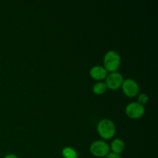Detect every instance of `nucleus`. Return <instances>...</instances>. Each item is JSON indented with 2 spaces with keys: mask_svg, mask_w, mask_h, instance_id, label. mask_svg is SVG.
<instances>
[{
  "mask_svg": "<svg viewBox=\"0 0 158 158\" xmlns=\"http://www.w3.org/2000/svg\"><path fill=\"white\" fill-rule=\"evenodd\" d=\"M120 56L117 52L114 50H110L105 54L103 58L105 69L110 72H116L120 65Z\"/></svg>",
  "mask_w": 158,
  "mask_h": 158,
  "instance_id": "f257e3e1",
  "label": "nucleus"
},
{
  "mask_svg": "<svg viewBox=\"0 0 158 158\" xmlns=\"http://www.w3.org/2000/svg\"><path fill=\"white\" fill-rule=\"evenodd\" d=\"M97 130L102 137L110 139L115 134L116 127L112 120L109 119H103L97 124Z\"/></svg>",
  "mask_w": 158,
  "mask_h": 158,
  "instance_id": "f03ea898",
  "label": "nucleus"
},
{
  "mask_svg": "<svg viewBox=\"0 0 158 158\" xmlns=\"http://www.w3.org/2000/svg\"><path fill=\"white\" fill-rule=\"evenodd\" d=\"M90 151L94 156L102 157L109 154L110 146L103 140H95L90 145Z\"/></svg>",
  "mask_w": 158,
  "mask_h": 158,
  "instance_id": "7ed1b4c3",
  "label": "nucleus"
},
{
  "mask_svg": "<svg viewBox=\"0 0 158 158\" xmlns=\"http://www.w3.org/2000/svg\"><path fill=\"white\" fill-rule=\"evenodd\" d=\"M126 114L131 118H140L144 114V106L138 102H132L126 106Z\"/></svg>",
  "mask_w": 158,
  "mask_h": 158,
  "instance_id": "20e7f679",
  "label": "nucleus"
},
{
  "mask_svg": "<svg viewBox=\"0 0 158 158\" xmlns=\"http://www.w3.org/2000/svg\"><path fill=\"white\" fill-rule=\"evenodd\" d=\"M122 89L123 93L128 97H135L139 92V85L133 79H127L122 83Z\"/></svg>",
  "mask_w": 158,
  "mask_h": 158,
  "instance_id": "39448f33",
  "label": "nucleus"
},
{
  "mask_svg": "<svg viewBox=\"0 0 158 158\" xmlns=\"http://www.w3.org/2000/svg\"><path fill=\"white\" fill-rule=\"evenodd\" d=\"M123 78L120 73L113 72L106 77V86L111 89H117L122 85Z\"/></svg>",
  "mask_w": 158,
  "mask_h": 158,
  "instance_id": "423d86ee",
  "label": "nucleus"
},
{
  "mask_svg": "<svg viewBox=\"0 0 158 158\" xmlns=\"http://www.w3.org/2000/svg\"><path fill=\"white\" fill-rule=\"evenodd\" d=\"M91 77L95 80H103L107 76V71L104 67L101 66H95L91 68L89 71Z\"/></svg>",
  "mask_w": 158,
  "mask_h": 158,
  "instance_id": "0eeeda50",
  "label": "nucleus"
},
{
  "mask_svg": "<svg viewBox=\"0 0 158 158\" xmlns=\"http://www.w3.org/2000/svg\"><path fill=\"white\" fill-rule=\"evenodd\" d=\"M110 148L111 149H112L113 153L119 154L124 151L125 143L123 141V140L117 138V139H115V140L111 143Z\"/></svg>",
  "mask_w": 158,
  "mask_h": 158,
  "instance_id": "6e6552de",
  "label": "nucleus"
},
{
  "mask_svg": "<svg viewBox=\"0 0 158 158\" xmlns=\"http://www.w3.org/2000/svg\"><path fill=\"white\" fill-rule=\"evenodd\" d=\"M62 154H63L64 158H77L78 157V154L73 148L70 147H66L64 148L62 151Z\"/></svg>",
  "mask_w": 158,
  "mask_h": 158,
  "instance_id": "1a4fd4ad",
  "label": "nucleus"
},
{
  "mask_svg": "<svg viewBox=\"0 0 158 158\" xmlns=\"http://www.w3.org/2000/svg\"><path fill=\"white\" fill-rule=\"evenodd\" d=\"M106 86L105 83L103 82H97L94 84V87H93V90L96 94H102L106 91Z\"/></svg>",
  "mask_w": 158,
  "mask_h": 158,
  "instance_id": "9d476101",
  "label": "nucleus"
},
{
  "mask_svg": "<svg viewBox=\"0 0 158 158\" xmlns=\"http://www.w3.org/2000/svg\"><path fill=\"white\" fill-rule=\"evenodd\" d=\"M148 100H149L148 96L146 95L145 94H140V96L138 97V103H140L141 105H143V106L148 103Z\"/></svg>",
  "mask_w": 158,
  "mask_h": 158,
  "instance_id": "9b49d317",
  "label": "nucleus"
},
{
  "mask_svg": "<svg viewBox=\"0 0 158 158\" xmlns=\"http://www.w3.org/2000/svg\"><path fill=\"white\" fill-rule=\"evenodd\" d=\"M106 158H122L119 154H114V153H110L106 156Z\"/></svg>",
  "mask_w": 158,
  "mask_h": 158,
  "instance_id": "f8f14e48",
  "label": "nucleus"
},
{
  "mask_svg": "<svg viewBox=\"0 0 158 158\" xmlns=\"http://www.w3.org/2000/svg\"><path fill=\"white\" fill-rule=\"evenodd\" d=\"M4 158H19V157H17L16 155H15V154H8V155H6Z\"/></svg>",
  "mask_w": 158,
  "mask_h": 158,
  "instance_id": "ddd939ff",
  "label": "nucleus"
}]
</instances>
